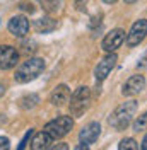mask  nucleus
<instances>
[{
	"label": "nucleus",
	"instance_id": "1",
	"mask_svg": "<svg viewBox=\"0 0 147 150\" xmlns=\"http://www.w3.org/2000/svg\"><path fill=\"white\" fill-rule=\"evenodd\" d=\"M137 109H138V104H137V101H133V99H132V101L121 103L115 111L111 112L110 118H108L110 126L113 128V130H116V131L127 130L130 125H132L133 116L137 114Z\"/></svg>",
	"mask_w": 147,
	"mask_h": 150
},
{
	"label": "nucleus",
	"instance_id": "2",
	"mask_svg": "<svg viewBox=\"0 0 147 150\" xmlns=\"http://www.w3.org/2000/svg\"><path fill=\"white\" fill-rule=\"evenodd\" d=\"M43 70H45V60L43 58H38V56L28 58L26 62H22L17 67L16 75H14V80L17 84H28L31 80L38 79Z\"/></svg>",
	"mask_w": 147,
	"mask_h": 150
},
{
	"label": "nucleus",
	"instance_id": "3",
	"mask_svg": "<svg viewBox=\"0 0 147 150\" xmlns=\"http://www.w3.org/2000/svg\"><path fill=\"white\" fill-rule=\"evenodd\" d=\"M89 104H91V91H89V87H79V89H75L70 94L69 109H70L72 116H75V118L82 116L84 112L87 111Z\"/></svg>",
	"mask_w": 147,
	"mask_h": 150
},
{
	"label": "nucleus",
	"instance_id": "4",
	"mask_svg": "<svg viewBox=\"0 0 147 150\" xmlns=\"http://www.w3.org/2000/svg\"><path fill=\"white\" fill-rule=\"evenodd\" d=\"M74 128V120L70 116H56L55 120L48 121L45 125V131L53 138H64L65 135H69Z\"/></svg>",
	"mask_w": 147,
	"mask_h": 150
},
{
	"label": "nucleus",
	"instance_id": "5",
	"mask_svg": "<svg viewBox=\"0 0 147 150\" xmlns=\"http://www.w3.org/2000/svg\"><path fill=\"white\" fill-rule=\"evenodd\" d=\"M147 36V19H138L137 22L132 26V29L128 31V34L125 36L127 39V46L135 48L138 46Z\"/></svg>",
	"mask_w": 147,
	"mask_h": 150
},
{
	"label": "nucleus",
	"instance_id": "6",
	"mask_svg": "<svg viewBox=\"0 0 147 150\" xmlns=\"http://www.w3.org/2000/svg\"><path fill=\"white\" fill-rule=\"evenodd\" d=\"M123 41H125V31L120 29V28L111 29L110 33L103 38L101 48L106 53H113V51H116V50L123 45Z\"/></svg>",
	"mask_w": 147,
	"mask_h": 150
},
{
	"label": "nucleus",
	"instance_id": "7",
	"mask_svg": "<svg viewBox=\"0 0 147 150\" xmlns=\"http://www.w3.org/2000/svg\"><path fill=\"white\" fill-rule=\"evenodd\" d=\"M19 63V51L10 45H0V70H10Z\"/></svg>",
	"mask_w": 147,
	"mask_h": 150
},
{
	"label": "nucleus",
	"instance_id": "8",
	"mask_svg": "<svg viewBox=\"0 0 147 150\" xmlns=\"http://www.w3.org/2000/svg\"><path fill=\"white\" fill-rule=\"evenodd\" d=\"M116 60H118V58H116L115 51H113V53H108V55L98 63V67L94 68V77H96L98 82H103V80L111 74V70H113L115 65H116Z\"/></svg>",
	"mask_w": 147,
	"mask_h": 150
},
{
	"label": "nucleus",
	"instance_id": "9",
	"mask_svg": "<svg viewBox=\"0 0 147 150\" xmlns=\"http://www.w3.org/2000/svg\"><path fill=\"white\" fill-rule=\"evenodd\" d=\"M144 89H146V79H144V75H132L128 80L123 84L121 94L125 97H133V96L140 94Z\"/></svg>",
	"mask_w": 147,
	"mask_h": 150
},
{
	"label": "nucleus",
	"instance_id": "10",
	"mask_svg": "<svg viewBox=\"0 0 147 150\" xmlns=\"http://www.w3.org/2000/svg\"><path fill=\"white\" fill-rule=\"evenodd\" d=\"M7 29L16 38H24L29 33V21L24 16H14L7 22Z\"/></svg>",
	"mask_w": 147,
	"mask_h": 150
},
{
	"label": "nucleus",
	"instance_id": "11",
	"mask_svg": "<svg viewBox=\"0 0 147 150\" xmlns=\"http://www.w3.org/2000/svg\"><path fill=\"white\" fill-rule=\"evenodd\" d=\"M99 135H101V125H99L98 121H91L81 130V133H79V140H81V143L91 145V143H94V142L99 138Z\"/></svg>",
	"mask_w": 147,
	"mask_h": 150
},
{
	"label": "nucleus",
	"instance_id": "12",
	"mask_svg": "<svg viewBox=\"0 0 147 150\" xmlns=\"http://www.w3.org/2000/svg\"><path fill=\"white\" fill-rule=\"evenodd\" d=\"M69 99H70V89L65 84L56 85L55 89H53V92L50 94V103L53 104V106H56V108L65 106V104L69 103Z\"/></svg>",
	"mask_w": 147,
	"mask_h": 150
},
{
	"label": "nucleus",
	"instance_id": "13",
	"mask_svg": "<svg viewBox=\"0 0 147 150\" xmlns=\"http://www.w3.org/2000/svg\"><path fill=\"white\" fill-rule=\"evenodd\" d=\"M51 143H53V138L43 130V131H39V133H36V135L33 137V140H31V149L33 150H48L51 147Z\"/></svg>",
	"mask_w": 147,
	"mask_h": 150
},
{
	"label": "nucleus",
	"instance_id": "14",
	"mask_svg": "<svg viewBox=\"0 0 147 150\" xmlns=\"http://www.w3.org/2000/svg\"><path fill=\"white\" fill-rule=\"evenodd\" d=\"M33 26H34V29H36L38 33L46 34V33H51V31L56 29V21L51 17H41V19H36Z\"/></svg>",
	"mask_w": 147,
	"mask_h": 150
},
{
	"label": "nucleus",
	"instance_id": "15",
	"mask_svg": "<svg viewBox=\"0 0 147 150\" xmlns=\"http://www.w3.org/2000/svg\"><path fill=\"white\" fill-rule=\"evenodd\" d=\"M17 104H19L21 109L31 111V109H34L38 104H39V97H38L36 94H26V96H22V97L17 101Z\"/></svg>",
	"mask_w": 147,
	"mask_h": 150
},
{
	"label": "nucleus",
	"instance_id": "16",
	"mask_svg": "<svg viewBox=\"0 0 147 150\" xmlns=\"http://www.w3.org/2000/svg\"><path fill=\"white\" fill-rule=\"evenodd\" d=\"M43 2V7H45L46 12L53 14V12H58L64 5V0H41Z\"/></svg>",
	"mask_w": 147,
	"mask_h": 150
},
{
	"label": "nucleus",
	"instance_id": "17",
	"mask_svg": "<svg viewBox=\"0 0 147 150\" xmlns=\"http://www.w3.org/2000/svg\"><path fill=\"white\" fill-rule=\"evenodd\" d=\"M132 128H133V131H137V133L147 131V111L144 112V114H140L137 120L132 123Z\"/></svg>",
	"mask_w": 147,
	"mask_h": 150
},
{
	"label": "nucleus",
	"instance_id": "18",
	"mask_svg": "<svg viewBox=\"0 0 147 150\" xmlns=\"http://www.w3.org/2000/svg\"><path fill=\"white\" fill-rule=\"evenodd\" d=\"M118 149H120V150H127V149L137 150V149H138V143L133 140V138H123V140L118 143Z\"/></svg>",
	"mask_w": 147,
	"mask_h": 150
},
{
	"label": "nucleus",
	"instance_id": "19",
	"mask_svg": "<svg viewBox=\"0 0 147 150\" xmlns=\"http://www.w3.org/2000/svg\"><path fill=\"white\" fill-rule=\"evenodd\" d=\"M33 133H34L33 130H28V131H26V135L22 137V140H21V143H19V147H17L19 150H22V149H26V147H28V142L31 140V137H33Z\"/></svg>",
	"mask_w": 147,
	"mask_h": 150
},
{
	"label": "nucleus",
	"instance_id": "20",
	"mask_svg": "<svg viewBox=\"0 0 147 150\" xmlns=\"http://www.w3.org/2000/svg\"><path fill=\"white\" fill-rule=\"evenodd\" d=\"M19 9H22V10H26V12H29V14H33L34 12V5L33 4H29V2H21L19 4Z\"/></svg>",
	"mask_w": 147,
	"mask_h": 150
},
{
	"label": "nucleus",
	"instance_id": "21",
	"mask_svg": "<svg viewBox=\"0 0 147 150\" xmlns=\"http://www.w3.org/2000/svg\"><path fill=\"white\" fill-rule=\"evenodd\" d=\"M10 147V140L7 137H0V150H7Z\"/></svg>",
	"mask_w": 147,
	"mask_h": 150
},
{
	"label": "nucleus",
	"instance_id": "22",
	"mask_svg": "<svg viewBox=\"0 0 147 150\" xmlns=\"http://www.w3.org/2000/svg\"><path fill=\"white\" fill-rule=\"evenodd\" d=\"M137 68H147V51L144 53V56L137 62Z\"/></svg>",
	"mask_w": 147,
	"mask_h": 150
},
{
	"label": "nucleus",
	"instance_id": "23",
	"mask_svg": "<svg viewBox=\"0 0 147 150\" xmlns=\"http://www.w3.org/2000/svg\"><path fill=\"white\" fill-rule=\"evenodd\" d=\"M50 149H53V150H65V149H69V145H67V143H58V145H51Z\"/></svg>",
	"mask_w": 147,
	"mask_h": 150
},
{
	"label": "nucleus",
	"instance_id": "24",
	"mask_svg": "<svg viewBox=\"0 0 147 150\" xmlns=\"http://www.w3.org/2000/svg\"><path fill=\"white\" fill-rule=\"evenodd\" d=\"M140 149H142V150H147V135L144 137V140H142V145H140Z\"/></svg>",
	"mask_w": 147,
	"mask_h": 150
},
{
	"label": "nucleus",
	"instance_id": "25",
	"mask_svg": "<svg viewBox=\"0 0 147 150\" xmlns=\"http://www.w3.org/2000/svg\"><path fill=\"white\" fill-rule=\"evenodd\" d=\"M104 4H115V2H118V0H103Z\"/></svg>",
	"mask_w": 147,
	"mask_h": 150
},
{
	"label": "nucleus",
	"instance_id": "26",
	"mask_svg": "<svg viewBox=\"0 0 147 150\" xmlns=\"http://www.w3.org/2000/svg\"><path fill=\"white\" fill-rule=\"evenodd\" d=\"M4 92H5V87H4V85H0V96H2Z\"/></svg>",
	"mask_w": 147,
	"mask_h": 150
},
{
	"label": "nucleus",
	"instance_id": "27",
	"mask_svg": "<svg viewBox=\"0 0 147 150\" xmlns=\"http://www.w3.org/2000/svg\"><path fill=\"white\" fill-rule=\"evenodd\" d=\"M137 0H125V4H135Z\"/></svg>",
	"mask_w": 147,
	"mask_h": 150
}]
</instances>
